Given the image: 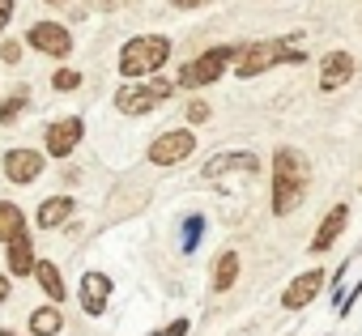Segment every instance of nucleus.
Segmentation results:
<instances>
[{
	"instance_id": "6",
	"label": "nucleus",
	"mask_w": 362,
	"mask_h": 336,
	"mask_svg": "<svg viewBox=\"0 0 362 336\" xmlns=\"http://www.w3.org/2000/svg\"><path fill=\"white\" fill-rule=\"evenodd\" d=\"M170 94V81H149V85H119V94H115V107L124 111V115H145V111H153L162 98Z\"/></svg>"
},
{
	"instance_id": "24",
	"label": "nucleus",
	"mask_w": 362,
	"mask_h": 336,
	"mask_svg": "<svg viewBox=\"0 0 362 336\" xmlns=\"http://www.w3.org/2000/svg\"><path fill=\"white\" fill-rule=\"evenodd\" d=\"M0 56H5L9 64H18V60H22V43H18V39H5V43H0Z\"/></svg>"
},
{
	"instance_id": "4",
	"label": "nucleus",
	"mask_w": 362,
	"mask_h": 336,
	"mask_svg": "<svg viewBox=\"0 0 362 336\" xmlns=\"http://www.w3.org/2000/svg\"><path fill=\"white\" fill-rule=\"evenodd\" d=\"M230 60H239V47H209L205 56H197L192 64H184V73H179V85H188V90L209 85V81H218V77L226 73Z\"/></svg>"
},
{
	"instance_id": "29",
	"label": "nucleus",
	"mask_w": 362,
	"mask_h": 336,
	"mask_svg": "<svg viewBox=\"0 0 362 336\" xmlns=\"http://www.w3.org/2000/svg\"><path fill=\"white\" fill-rule=\"evenodd\" d=\"M0 302H9V277H0Z\"/></svg>"
},
{
	"instance_id": "5",
	"label": "nucleus",
	"mask_w": 362,
	"mask_h": 336,
	"mask_svg": "<svg viewBox=\"0 0 362 336\" xmlns=\"http://www.w3.org/2000/svg\"><path fill=\"white\" fill-rule=\"evenodd\" d=\"M197 149V136L188 128H170L149 145V162L153 166H175V162H188V153Z\"/></svg>"
},
{
	"instance_id": "21",
	"label": "nucleus",
	"mask_w": 362,
	"mask_h": 336,
	"mask_svg": "<svg viewBox=\"0 0 362 336\" xmlns=\"http://www.w3.org/2000/svg\"><path fill=\"white\" fill-rule=\"evenodd\" d=\"M201 230H205V217H201V213H192V217L184 222V251H197V243H201Z\"/></svg>"
},
{
	"instance_id": "19",
	"label": "nucleus",
	"mask_w": 362,
	"mask_h": 336,
	"mask_svg": "<svg viewBox=\"0 0 362 336\" xmlns=\"http://www.w3.org/2000/svg\"><path fill=\"white\" fill-rule=\"evenodd\" d=\"M18 234H26V217L13 200H0V243H13Z\"/></svg>"
},
{
	"instance_id": "7",
	"label": "nucleus",
	"mask_w": 362,
	"mask_h": 336,
	"mask_svg": "<svg viewBox=\"0 0 362 336\" xmlns=\"http://www.w3.org/2000/svg\"><path fill=\"white\" fill-rule=\"evenodd\" d=\"M26 39H30V47H39V52H43V56H52V60H64V56L73 52L69 30H64V26H56V22H35Z\"/></svg>"
},
{
	"instance_id": "12",
	"label": "nucleus",
	"mask_w": 362,
	"mask_h": 336,
	"mask_svg": "<svg viewBox=\"0 0 362 336\" xmlns=\"http://www.w3.org/2000/svg\"><path fill=\"white\" fill-rule=\"evenodd\" d=\"M349 77H354V56H349V52H328V56L320 60V90H324V94L341 90Z\"/></svg>"
},
{
	"instance_id": "26",
	"label": "nucleus",
	"mask_w": 362,
	"mask_h": 336,
	"mask_svg": "<svg viewBox=\"0 0 362 336\" xmlns=\"http://www.w3.org/2000/svg\"><path fill=\"white\" fill-rule=\"evenodd\" d=\"M188 119H192V124H205V119H209V102H201V98H197V102L188 107Z\"/></svg>"
},
{
	"instance_id": "2",
	"label": "nucleus",
	"mask_w": 362,
	"mask_h": 336,
	"mask_svg": "<svg viewBox=\"0 0 362 336\" xmlns=\"http://www.w3.org/2000/svg\"><path fill=\"white\" fill-rule=\"evenodd\" d=\"M303 60H307V52L298 47V39H269V43L239 47L235 73H239V77H260V73L273 68V64H303Z\"/></svg>"
},
{
	"instance_id": "13",
	"label": "nucleus",
	"mask_w": 362,
	"mask_h": 336,
	"mask_svg": "<svg viewBox=\"0 0 362 336\" xmlns=\"http://www.w3.org/2000/svg\"><path fill=\"white\" fill-rule=\"evenodd\" d=\"M107 298H111V277L107 272H86L81 277V306H86V315H103Z\"/></svg>"
},
{
	"instance_id": "31",
	"label": "nucleus",
	"mask_w": 362,
	"mask_h": 336,
	"mask_svg": "<svg viewBox=\"0 0 362 336\" xmlns=\"http://www.w3.org/2000/svg\"><path fill=\"white\" fill-rule=\"evenodd\" d=\"M52 5H56V0H52Z\"/></svg>"
},
{
	"instance_id": "30",
	"label": "nucleus",
	"mask_w": 362,
	"mask_h": 336,
	"mask_svg": "<svg viewBox=\"0 0 362 336\" xmlns=\"http://www.w3.org/2000/svg\"><path fill=\"white\" fill-rule=\"evenodd\" d=\"M0 336H18V332H9V328H0Z\"/></svg>"
},
{
	"instance_id": "16",
	"label": "nucleus",
	"mask_w": 362,
	"mask_h": 336,
	"mask_svg": "<svg viewBox=\"0 0 362 336\" xmlns=\"http://www.w3.org/2000/svg\"><path fill=\"white\" fill-rule=\"evenodd\" d=\"M69 213H73V196H52V200L39 205V226L56 230L60 222H69Z\"/></svg>"
},
{
	"instance_id": "18",
	"label": "nucleus",
	"mask_w": 362,
	"mask_h": 336,
	"mask_svg": "<svg viewBox=\"0 0 362 336\" xmlns=\"http://www.w3.org/2000/svg\"><path fill=\"white\" fill-rule=\"evenodd\" d=\"M35 277H39V285H43V294L52 298V306L64 298V277H60V268L52 264V260H35Z\"/></svg>"
},
{
	"instance_id": "15",
	"label": "nucleus",
	"mask_w": 362,
	"mask_h": 336,
	"mask_svg": "<svg viewBox=\"0 0 362 336\" xmlns=\"http://www.w3.org/2000/svg\"><path fill=\"white\" fill-rule=\"evenodd\" d=\"M5 247H9V272H18V277L35 272V247H30V234H18V239L5 243Z\"/></svg>"
},
{
	"instance_id": "22",
	"label": "nucleus",
	"mask_w": 362,
	"mask_h": 336,
	"mask_svg": "<svg viewBox=\"0 0 362 336\" xmlns=\"http://www.w3.org/2000/svg\"><path fill=\"white\" fill-rule=\"evenodd\" d=\"M26 102H30V98H26V90H18V94H13V98L5 102V107H0V124H9V119H18V115L26 111Z\"/></svg>"
},
{
	"instance_id": "28",
	"label": "nucleus",
	"mask_w": 362,
	"mask_h": 336,
	"mask_svg": "<svg viewBox=\"0 0 362 336\" xmlns=\"http://www.w3.org/2000/svg\"><path fill=\"white\" fill-rule=\"evenodd\" d=\"M175 9H197V5H205V0H170Z\"/></svg>"
},
{
	"instance_id": "3",
	"label": "nucleus",
	"mask_w": 362,
	"mask_h": 336,
	"mask_svg": "<svg viewBox=\"0 0 362 336\" xmlns=\"http://www.w3.org/2000/svg\"><path fill=\"white\" fill-rule=\"evenodd\" d=\"M166 60H170V39H162V35H141V39H128V43H124V52H119V73H124V77H149V73H158Z\"/></svg>"
},
{
	"instance_id": "10",
	"label": "nucleus",
	"mask_w": 362,
	"mask_h": 336,
	"mask_svg": "<svg viewBox=\"0 0 362 336\" xmlns=\"http://www.w3.org/2000/svg\"><path fill=\"white\" fill-rule=\"evenodd\" d=\"M230 171H239V175H256V171H260V157L247 153V149H243V153H218V157L205 166V179L218 184V179H226Z\"/></svg>"
},
{
	"instance_id": "9",
	"label": "nucleus",
	"mask_w": 362,
	"mask_h": 336,
	"mask_svg": "<svg viewBox=\"0 0 362 336\" xmlns=\"http://www.w3.org/2000/svg\"><path fill=\"white\" fill-rule=\"evenodd\" d=\"M81 132H86V124H81L77 115H69V119H60V124H52V128H47L43 145H47V153H52V157H69V153L77 149Z\"/></svg>"
},
{
	"instance_id": "11",
	"label": "nucleus",
	"mask_w": 362,
	"mask_h": 336,
	"mask_svg": "<svg viewBox=\"0 0 362 336\" xmlns=\"http://www.w3.org/2000/svg\"><path fill=\"white\" fill-rule=\"evenodd\" d=\"M5 175L13 184H35L43 175V153H35V149H9L5 153Z\"/></svg>"
},
{
	"instance_id": "1",
	"label": "nucleus",
	"mask_w": 362,
	"mask_h": 336,
	"mask_svg": "<svg viewBox=\"0 0 362 336\" xmlns=\"http://www.w3.org/2000/svg\"><path fill=\"white\" fill-rule=\"evenodd\" d=\"M307 184H311V166H307V157L298 153V149H277L273 153V213L277 217H286V213H294L298 205H303V196H307Z\"/></svg>"
},
{
	"instance_id": "20",
	"label": "nucleus",
	"mask_w": 362,
	"mask_h": 336,
	"mask_svg": "<svg viewBox=\"0 0 362 336\" xmlns=\"http://www.w3.org/2000/svg\"><path fill=\"white\" fill-rule=\"evenodd\" d=\"M30 332H35V336H56V332H64L60 306H39V311L30 315Z\"/></svg>"
},
{
	"instance_id": "8",
	"label": "nucleus",
	"mask_w": 362,
	"mask_h": 336,
	"mask_svg": "<svg viewBox=\"0 0 362 336\" xmlns=\"http://www.w3.org/2000/svg\"><path fill=\"white\" fill-rule=\"evenodd\" d=\"M320 289H324V268H307L303 277H294V281L286 285L281 306H286V311H303L311 298H320Z\"/></svg>"
},
{
	"instance_id": "17",
	"label": "nucleus",
	"mask_w": 362,
	"mask_h": 336,
	"mask_svg": "<svg viewBox=\"0 0 362 336\" xmlns=\"http://www.w3.org/2000/svg\"><path fill=\"white\" fill-rule=\"evenodd\" d=\"M235 281H239V251H222V256L214 260V289L226 294Z\"/></svg>"
},
{
	"instance_id": "27",
	"label": "nucleus",
	"mask_w": 362,
	"mask_h": 336,
	"mask_svg": "<svg viewBox=\"0 0 362 336\" xmlns=\"http://www.w3.org/2000/svg\"><path fill=\"white\" fill-rule=\"evenodd\" d=\"M9 18H13V0H0V30L9 26Z\"/></svg>"
},
{
	"instance_id": "23",
	"label": "nucleus",
	"mask_w": 362,
	"mask_h": 336,
	"mask_svg": "<svg viewBox=\"0 0 362 336\" xmlns=\"http://www.w3.org/2000/svg\"><path fill=\"white\" fill-rule=\"evenodd\" d=\"M52 85H56V90H77V85H81V73H73V68H60V73L52 77Z\"/></svg>"
},
{
	"instance_id": "25",
	"label": "nucleus",
	"mask_w": 362,
	"mask_h": 336,
	"mask_svg": "<svg viewBox=\"0 0 362 336\" xmlns=\"http://www.w3.org/2000/svg\"><path fill=\"white\" fill-rule=\"evenodd\" d=\"M184 332H188V319H175V323H166V328H158L149 336H184Z\"/></svg>"
},
{
	"instance_id": "14",
	"label": "nucleus",
	"mask_w": 362,
	"mask_h": 336,
	"mask_svg": "<svg viewBox=\"0 0 362 336\" xmlns=\"http://www.w3.org/2000/svg\"><path fill=\"white\" fill-rule=\"evenodd\" d=\"M345 222H349V209H345V205H332V209L324 213V222H320V230H315V239H311V256H320V251H328V247L337 243V234L345 230Z\"/></svg>"
}]
</instances>
